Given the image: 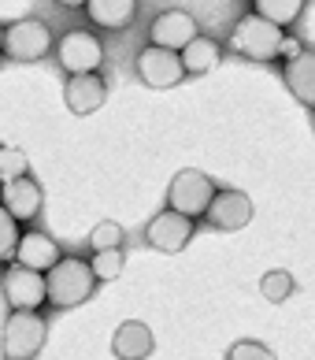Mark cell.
<instances>
[{"instance_id": "cell-14", "label": "cell", "mask_w": 315, "mask_h": 360, "mask_svg": "<svg viewBox=\"0 0 315 360\" xmlns=\"http://www.w3.org/2000/svg\"><path fill=\"white\" fill-rule=\"evenodd\" d=\"M0 205H4L11 216L22 223V219H34L37 212H41L45 193H41V186L26 175V179H15V182H4V190H0Z\"/></svg>"}, {"instance_id": "cell-2", "label": "cell", "mask_w": 315, "mask_h": 360, "mask_svg": "<svg viewBox=\"0 0 315 360\" xmlns=\"http://www.w3.org/2000/svg\"><path fill=\"white\" fill-rule=\"evenodd\" d=\"M282 41H286V34L279 30V26H271L267 19H260V15H241L238 22H234V30H230V49L238 52V56L245 60H256V63H271V60H279L282 56Z\"/></svg>"}, {"instance_id": "cell-5", "label": "cell", "mask_w": 315, "mask_h": 360, "mask_svg": "<svg viewBox=\"0 0 315 360\" xmlns=\"http://www.w3.org/2000/svg\"><path fill=\"white\" fill-rule=\"evenodd\" d=\"M52 52V30L45 19H15L11 26H4V56L15 63H37Z\"/></svg>"}, {"instance_id": "cell-7", "label": "cell", "mask_w": 315, "mask_h": 360, "mask_svg": "<svg viewBox=\"0 0 315 360\" xmlns=\"http://www.w3.org/2000/svg\"><path fill=\"white\" fill-rule=\"evenodd\" d=\"M0 290H4V301L11 304V312H37L41 304H48V278L41 271L22 268V264H11L0 275Z\"/></svg>"}, {"instance_id": "cell-16", "label": "cell", "mask_w": 315, "mask_h": 360, "mask_svg": "<svg viewBox=\"0 0 315 360\" xmlns=\"http://www.w3.org/2000/svg\"><path fill=\"white\" fill-rule=\"evenodd\" d=\"M282 78H286V86H290L293 97L304 104V108L315 112V49H308L304 56H297L293 63H286Z\"/></svg>"}, {"instance_id": "cell-23", "label": "cell", "mask_w": 315, "mask_h": 360, "mask_svg": "<svg viewBox=\"0 0 315 360\" xmlns=\"http://www.w3.org/2000/svg\"><path fill=\"white\" fill-rule=\"evenodd\" d=\"M123 264H126L123 249H115V252H93V257H89V268H93L97 283H112V278H119L123 275Z\"/></svg>"}, {"instance_id": "cell-24", "label": "cell", "mask_w": 315, "mask_h": 360, "mask_svg": "<svg viewBox=\"0 0 315 360\" xmlns=\"http://www.w3.org/2000/svg\"><path fill=\"white\" fill-rule=\"evenodd\" d=\"M26 153L15 149V145H0V179L4 182H15V179H26Z\"/></svg>"}, {"instance_id": "cell-6", "label": "cell", "mask_w": 315, "mask_h": 360, "mask_svg": "<svg viewBox=\"0 0 315 360\" xmlns=\"http://www.w3.org/2000/svg\"><path fill=\"white\" fill-rule=\"evenodd\" d=\"M56 63L74 75H97L104 63V41L93 30H67L56 41Z\"/></svg>"}, {"instance_id": "cell-20", "label": "cell", "mask_w": 315, "mask_h": 360, "mask_svg": "<svg viewBox=\"0 0 315 360\" xmlns=\"http://www.w3.org/2000/svg\"><path fill=\"white\" fill-rule=\"evenodd\" d=\"M293 290H297V278L290 271H282V268H274V271H267L264 278H260V293H264V301H271V304L290 301Z\"/></svg>"}, {"instance_id": "cell-27", "label": "cell", "mask_w": 315, "mask_h": 360, "mask_svg": "<svg viewBox=\"0 0 315 360\" xmlns=\"http://www.w3.org/2000/svg\"><path fill=\"white\" fill-rule=\"evenodd\" d=\"M0 52H4V26H0Z\"/></svg>"}, {"instance_id": "cell-4", "label": "cell", "mask_w": 315, "mask_h": 360, "mask_svg": "<svg viewBox=\"0 0 315 360\" xmlns=\"http://www.w3.org/2000/svg\"><path fill=\"white\" fill-rule=\"evenodd\" d=\"M48 338V319L41 312H11L4 319V338L0 353L4 360H34Z\"/></svg>"}, {"instance_id": "cell-19", "label": "cell", "mask_w": 315, "mask_h": 360, "mask_svg": "<svg viewBox=\"0 0 315 360\" xmlns=\"http://www.w3.org/2000/svg\"><path fill=\"white\" fill-rule=\"evenodd\" d=\"M300 11H304V0H256L253 4V15L267 19L271 26H279V30L293 26L300 19Z\"/></svg>"}, {"instance_id": "cell-9", "label": "cell", "mask_w": 315, "mask_h": 360, "mask_svg": "<svg viewBox=\"0 0 315 360\" xmlns=\"http://www.w3.org/2000/svg\"><path fill=\"white\" fill-rule=\"evenodd\" d=\"M138 78L149 89H170L186 78V68H182V52H167V49H141L138 52Z\"/></svg>"}, {"instance_id": "cell-18", "label": "cell", "mask_w": 315, "mask_h": 360, "mask_svg": "<svg viewBox=\"0 0 315 360\" xmlns=\"http://www.w3.org/2000/svg\"><path fill=\"white\" fill-rule=\"evenodd\" d=\"M219 63H222V45L215 37H196L193 45L182 49V68H186V75H208Z\"/></svg>"}, {"instance_id": "cell-10", "label": "cell", "mask_w": 315, "mask_h": 360, "mask_svg": "<svg viewBox=\"0 0 315 360\" xmlns=\"http://www.w3.org/2000/svg\"><path fill=\"white\" fill-rule=\"evenodd\" d=\"M196 19L189 15V11H182V8H167L160 11V15L152 19L149 26V41L156 49H167V52H182L186 45L196 41Z\"/></svg>"}, {"instance_id": "cell-12", "label": "cell", "mask_w": 315, "mask_h": 360, "mask_svg": "<svg viewBox=\"0 0 315 360\" xmlns=\"http://www.w3.org/2000/svg\"><path fill=\"white\" fill-rule=\"evenodd\" d=\"M63 101L74 115H93L108 101V82H104V75H74L63 86Z\"/></svg>"}, {"instance_id": "cell-22", "label": "cell", "mask_w": 315, "mask_h": 360, "mask_svg": "<svg viewBox=\"0 0 315 360\" xmlns=\"http://www.w3.org/2000/svg\"><path fill=\"white\" fill-rule=\"evenodd\" d=\"M19 242H22V231H19V219L0 205V264L15 260L19 252Z\"/></svg>"}, {"instance_id": "cell-21", "label": "cell", "mask_w": 315, "mask_h": 360, "mask_svg": "<svg viewBox=\"0 0 315 360\" xmlns=\"http://www.w3.org/2000/svg\"><path fill=\"white\" fill-rule=\"evenodd\" d=\"M123 242H126V231L115 219H100L89 231V249L93 252H115V249H123Z\"/></svg>"}, {"instance_id": "cell-13", "label": "cell", "mask_w": 315, "mask_h": 360, "mask_svg": "<svg viewBox=\"0 0 315 360\" xmlns=\"http://www.w3.org/2000/svg\"><path fill=\"white\" fill-rule=\"evenodd\" d=\"M60 260H63V257H60V245L52 242L45 231H22V242H19V252H15V264H22V268H30V271L48 275Z\"/></svg>"}, {"instance_id": "cell-15", "label": "cell", "mask_w": 315, "mask_h": 360, "mask_svg": "<svg viewBox=\"0 0 315 360\" xmlns=\"http://www.w3.org/2000/svg\"><path fill=\"white\" fill-rule=\"evenodd\" d=\"M152 330L149 323H141V319H126V323L115 327V338H112V353L119 360H145L152 353Z\"/></svg>"}, {"instance_id": "cell-25", "label": "cell", "mask_w": 315, "mask_h": 360, "mask_svg": "<svg viewBox=\"0 0 315 360\" xmlns=\"http://www.w3.org/2000/svg\"><path fill=\"white\" fill-rule=\"evenodd\" d=\"M227 360H274V353L267 349L264 342H256V338H241V342H234L227 349Z\"/></svg>"}, {"instance_id": "cell-11", "label": "cell", "mask_w": 315, "mask_h": 360, "mask_svg": "<svg viewBox=\"0 0 315 360\" xmlns=\"http://www.w3.org/2000/svg\"><path fill=\"white\" fill-rule=\"evenodd\" d=\"M204 219L212 223L215 231H241V226L253 223V201H248V193H241V190H219Z\"/></svg>"}, {"instance_id": "cell-3", "label": "cell", "mask_w": 315, "mask_h": 360, "mask_svg": "<svg viewBox=\"0 0 315 360\" xmlns=\"http://www.w3.org/2000/svg\"><path fill=\"white\" fill-rule=\"evenodd\" d=\"M215 193H219V186L208 179L204 171L186 167V171H178L167 186V208L178 212V216H186V219H201V216H208Z\"/></svg>"}, {"instance_id": "cell-26", "label": "cell", "mask_w": 315, "mask_h": 360, "mask_svg": "<svg viewBox=\"0 0 315 360\" xmlns=\"http://www.w3.org/2000/svg\"><path fill=\"white\" fill-rule=\"evenodd\" d=\"M304 52H308V49L300 45V41H297L293 34H286V41H282V56H279V60H286V63H293L297 56H304Z\"/></svg>"}, {"instance_id": "cell-1", "label": "cell", "mask_w": 315, "mask_h": 360, "mask_svg": "<svg viewBox=\"0 0 315 360\" xmlns=\"http://www.w3.org/2000/svg\"><path fill=\"white\" fill-rule=\"evenodd\" d=\"M45 278H48V304L52 309H78L97 290V275L89 268V260H82V257H63Z\"/></svg>"}, {"instance_id": "cell-17", "label": "cell", "mask_w": 315, "mask_h": 360, "mask_svg": "<svg viewBox=\"0 0 315 360\" xmlns=\"http://www.w3.org/2000/svg\"><path fill=\"white\" fill-rule=\"evenodd\" d=\"M86 15L104 30H123L138 19V0H86Z\"/></svg>"}, {"instance_id": "cell-8", "label": "cell", "mask_w": 315, "mask_h": 360, "mask_svg": "<svg viewBox=\"0 0 315 360\" xmlns=\"http://www.w3.org/2000/svg\"><path fill=\"white\" fill-rule=\"evenodd\" d=\"M193 234H196V219H186V216H178V212H156V216L149 219L145 226V242L152 249H160V252H182L189 242H193Z\"/></svg>"}]
</instances>
